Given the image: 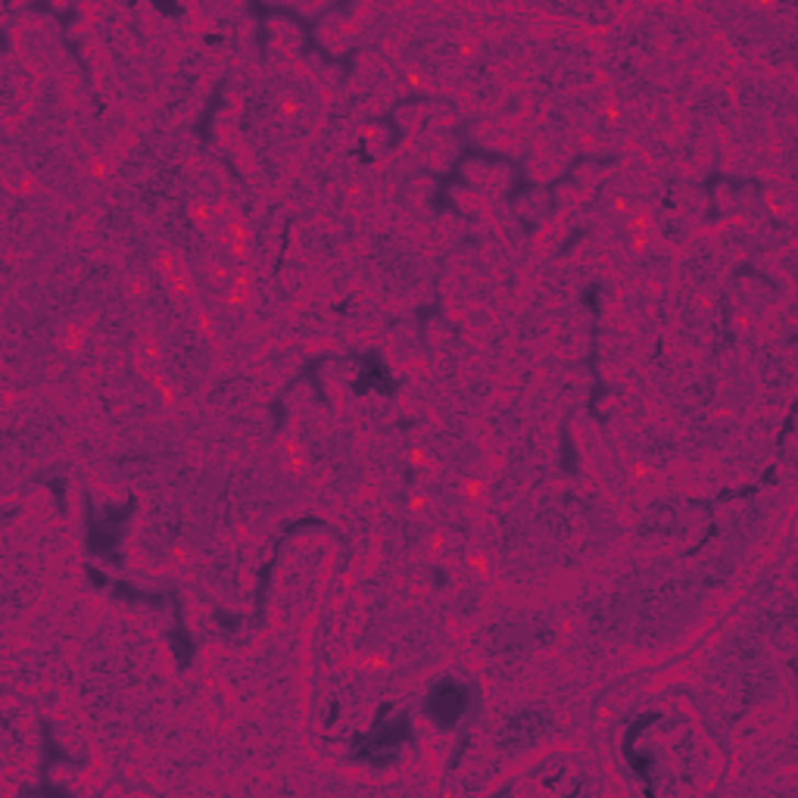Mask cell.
Returning a JSON list of instances; mask_svg holds the SVG:
<instances>
[{
	"instance_id": "cell-1",
	"label": "cell",
	"mask_w": 798,
	"mask_h": 798,
	"mask_svg": "<svg viewBox=\"0 0 798 798\" xmlns=\"http://www.w3.org/2000/svg\"><path fill=\"white\" fill-rule=\"evenodd\" d=\"M465 708H469V690L459 686L455 680H440L425 698V712L440 727H455V720L465 715Z\"/></svg>"
}]
</instances>
